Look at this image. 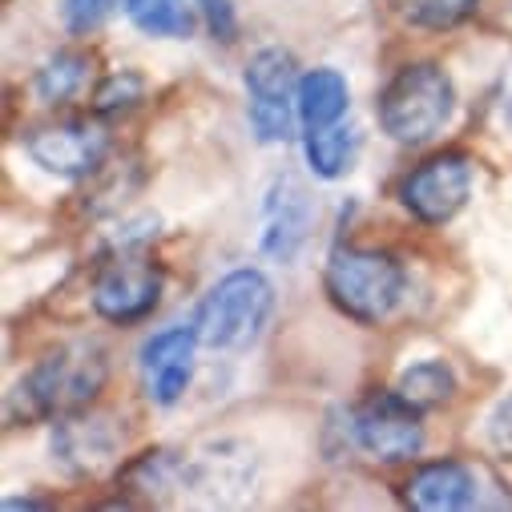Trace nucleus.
Here are the masks:
<instances>
[{
  "label": "nucleus",
  "instance_id": "1",
  "mask_svg": "<svg viewBox=\"0 0 512 512\" xmlns=\"http://www.w3.org/2000/svg\"><path fill=\"white\" fill-rule=\"evenodd\" d=\"M109 375L105 347L101 343H69L53 355H45L17 388V412L25 420H49V416H73L81 412Z\"/></svg>",
  "mask_w": 512,
  "mask_h": 512
},
{
  "label": "nucleus",
  "instance_id": "2",
  "mask_svg": "<svg viewBox=\"0 0 512 512\" xmlns=\"http://www.w3.org/2000/svg\"><path fill=\"white\" fill-rule=\"evenodd\" d=\"M275 311V287L263 271L242 267L222 275L194 311V335L210 351H246Z\"/></svg>",
  "mask_w": 512,
  "mask_h": 512
},
{
  "label": "nucleus",
  "instance_id": "3",
  "mask_svg": "<svg viewBox=\"0 0 512 512\" xmlns=\"http://www.w3.org/2000/svg\"><path fill=\"white\" fill-rule=\"evenodd\" d=\"M452 109H456L452 77L432 61L404 65L388 85H383V93L375 101L383 134H388L392 142H400V146L432 142L448 125Z\"/></svg>",
  "mask_w": 512,
  "mask_h": 512
},
{
  "label": "nucleus",
  "instance_id": "4",
  "mask_svg": "<svg viewBox=\"0 0 512 512\" xmlns=\"http://www.w3.org/2000/svg\"><path fill=\"white\" fill-rule=\"evenodd\" d=\"M404 287H408L404 267L383 250L339 246L327 259V295L355 323L388 319L400 307Z\"/></svg>",
  "mask_w": 512,
  "mask_h": 512
},
{
  "label": "nucleus",
  "instance_id": "5",
  "mask_svg": "<svg viewBox=\"0 0 512 512\" xmlns=\"http://www.w3.org/2000/svg\"><path fill=\"white\" fill-rule=\"evenodd\" d=\"M246 117H250V130L263 146L287 142L291 138V125H295V109H299V65L287 49L271 45L259 49L246 61Z\"/></svg>",
  "mask_w": 512,
  "mask_h": 512
},
{
  "label": "nucleus",
  "instance_id": "6",
  "mask_svg": "<svg viewBox=\"0 0 512 512\" xmlns=\"http://www.w3.org/2000/svg\"><path fill=\"white\" fill-rule=\"evenodd\" d=\"M162 283V267L130 246L101 267L93 283V311L109 323H138L158 307Z\"/></svg>",
  "mask_w": 512,
  "mask_h": 512
},
{
  "label": "nucleus",
  "instance_id": "7",
  "mask_svg": "<svg viewBox=\"0 0 512 512\" xmlns=\"http://www.w3.org/2000/svg\"><path fill=\"white\" fill-rule=\"evenodd\" d=\"M355 444L383 464H400L420 456L424 448V424H420V408L408 404L400 392H383L371 396L359 412H355Z\"/></svg>",
  "mask_w": 512,
  "mask_h": 512
},
{
  "label": "nucleus",
  "instance_id": "8",
  "mask_svg": "<svg viewBox=\"0 0 512 512\" xmlns=\"http://www.w3.org/2000/svg\"><path fill=\"white\" fill-rule=\"evenodd\" d=\"M315 226V202L295 174H279L263 194L259 250L275 263H295Z\"/></svg>",
  "mask_w": 512,
  "mask_h": 512
},
{
  "label": "nucleus",
  "instance_id": "9",
  "mask_svg": "<svg viewBox=\"0 0 512 512\" xmlns=\"http://www.w3.org/2000/svg\"><path fill=\"white\" fill-rule=\"evenodd\" d=\"M468 194H472V162L464 154H436L424 166H416L400 186V202L428 226H444L448 218H456Z\"/></svg>",
  "mask_w": 512,
  "mask_h": 512
},
{
  "label": "nucleus",
  "instance_id": "10",
  "mask_svg": "<svg viewBox=\"0 0 512 512\" xmlns=\"http://www.w3.org/2000/svg\"><path fill=\"white\" fill-rule=\"evenodd\" d=\"M109 138L93 121H57L29 138V158L57 178H85L101 166Z\"/></svg>",
  "mask_w": 512,
  "mask_h": 512
},
{
  "label": "nucleus",
  "instance_id": "11",
  "mask_svg": "<svg viewBox=\"0 0 512 512\" xmlns=\"http://www.w3.org/2000/svg\"><path fill=\"white\" fill-rule=\"evenodd\" d=\"M194 327H170V331H158L154 339H146L142 347V359H138V371H142V388L146 396L158 404V408H170L186 396L190 388V375H194Z\"/></svg>",
  "mask_w": 512,
  "mask_h": 512
},
{
  "label": "nucleus",
  "instance_id": "12",
  "mask_svg": "<svg viewBox=\"0 0 512 512\" xmlns=\"http://www.w3.org/2000/svg\"><path fill=\"white\" fill-rule=\"evenodd\" d=\"M121 448V436L101 416H61L53 428V460L73 476H93L105 464H113Z\"/></svg>",
  "mask_w": 512,
  "mask_h": 512
},
{
  "label": "nucleus",
  "instance_id": "13",
  "mask_svg": "<svg viewBox=\"0 0 512 512\" xmlns=\"http://www.w3.org/2000/svg\"><path fill=\"white\" fill-rule=\"evenodd\" d=\"M254 480V460L242 444H210L206 452L182 460V484L210 496V500H230V496H242Z\"/></svg>",
  "mask_w": 512,
  "mask_h": 512
},
{
  "label": "nucleus",
  "instance_id": "14",
  "mask_svg": "<svg viewBox=\"0 0 512 512\" xmlns=\"http://www.w3.org/2000/svg\"><path fill=\"white\" fill-rule=\"evenodd\" d=\"M408 504L424 508V512H460L476 504V476L456 464V460H436L424 464L412 480H408Z\"/></svg>",
  "mask_w": 512,
  "mask_h": 512
},
{
  "label": "nucleus",
  "instance_id": "15",
  "mask_svg": "<svg viewBox=\"0 0 512 512\" xmlns=\"http://www.w3.org/2000/svg\"><path fill=\"white\" fill-rule=\"evenodd\" d=\"M347 77L339 69H311L299 77V121L307 130H323V125L343 121L347 113Z\"/></svg>",
  "mask_w": 512,
  "mask_h": 512
},
{
  "label": "nucleus",
  "instance_id": "16",
  "mask_svg": "<svg viewBox=\"0 0 512 512\" xmlns=\"http://www.w3.org/2000/svg\"><path fill=\"white\" fill-rule=\"evenodd\" d=\"M307 162L319 178H343L351 166H355V154H359V134L351 125L335 121V125H323V130H307Z\"/></svg>",
  "mask_w": 512,
  "mask_h": 512
},
{
  "label": "nucleus",
  "instance_id": "17",
  "mask_svg": "<svg viewBox=\"0 0 512 512\" xmlns=\"http://www.w3.org/2000/svg\"><path fill=\"white\" fill-rule=\"evenodd\" d=\"M396 392H400L408 404H416L420 412H428V408H440V404L452 400L456 375H452V367H448L444 359H424V363H412V367L400 375Z\"/></svg>",
  "mask_w": 512,
  "mask_h": 512
},
{
  "label": "nucleus",
  "instance_id": "18",
  "mask_svg": "<svg viewBox=\"0 0 512 512\" xmlns=\"http://www.w3.org/2000/svg\"><path fill=\"white\" fill-rule=\"evenodd\" d=\"M130 21L146 33V37H190L194 33V5L190 0H134L130 9Z\"/></svg>",
  "mask_w": 512,
  "mask_h": 512
},
{
  "label": "nucleus",
  "instance_id": "19",
  "mask_svg": "<svg viewBox=\"0 0 512 512\" xmlns=\"http://www.w3.org/2000/svg\"><path fill=\"white\" fill-rule=\"evenodd\" d=\"M85 73H89V57L85 53H57V57H49L41 65L33 89H37V97L45 105H61L85 85Z\"/></svg>",
  "mask_w": 512,
  "mask_h": 512
},
{
  "label": "nucleus",
  "instance_id": "20",
  "mask_svg": "<svg viewBox=\"0 0 512 512\" xmlns=\"http://www.w3.org/2000/svg\"><path fill=\"white\" fill-rule=\"evenodd\" d=\"M480 0H404V17L420 29H452L476 13Z\"/></svg>",
  "mask_w": 512,
  "mask_h": 512
},
{
  "label": "nucleus",
  "instance_id": "21",
  "mask_svg": "<svg viewBox=\"0 0 512 512\" xmlns=\"http://www.w3.org/2000/svg\"><path fill=\"white\" fill-rule=\"evenodd\" d=\"M142 93H146V81H142V73H113V77H105V81H101L93 109H97L101 117H113V113H130V109L142 101Z\"/></svg>",
  "mask_w": 512,
  "mask_h": 512
},
{
  "label": "nucleus",
  "instance_id": "22",
  "mask_svg": "<svg viewBox=\"0 0 512 512\" xmlns=\"http://www.w3.org/2000/svg\"><path fill=\"white\" fill-rule=\"evenodd\" d=\"M130 5L134 0H65V25H69V33H93L113 13L130 9Z\"/></svg>",
  "mask_w": 512,
  "mask_h": 512
},
{
  "label": "nucleus",
  "instance_id": "23",
  "mask_svg": "<svg viewBox=\"0 0 512 512\" xmlns=\"http://www.w3.org/2000/svg\"><path fill=\"white\" fill-rule=\"evenodd\" d=\"M198 9H202L206 25H210V33H214L218 41H234V33H238V21H234L230 0H198Z\"/></svg>",
  "mask_w": 512,
  "mask_h": 512
},
{
  "label": "nucleus",
  "instance_id": "24",
  "mask_svg": "<svg viewBox=\"0 0 512 512\" xmlns=\"http://www.w3.org/2000/svg\"><path fill=\"white\" fill-rule=\"evenodd\" d=\"M488 440H492L496 452L512 456V392L492 408V416H488Z\"/></svg>",
  "mask_w": 512,
  "mask_h": 512
},
{
  "label": "nucleus",
  "instance_id": "25",
  "mask_svg": "<svg viewBox=\"0 0 512 512\" xmlns=\"http://www.w3.org/2000/svg\"><path fill=\"white\" fill-rule=\"evenodd\" d=\"M496 121H500V130H512V61L500 77V93H496Z\"/></svg>",
  "mask_w": 512,
  "mask_h": 512
}]
</instances>
